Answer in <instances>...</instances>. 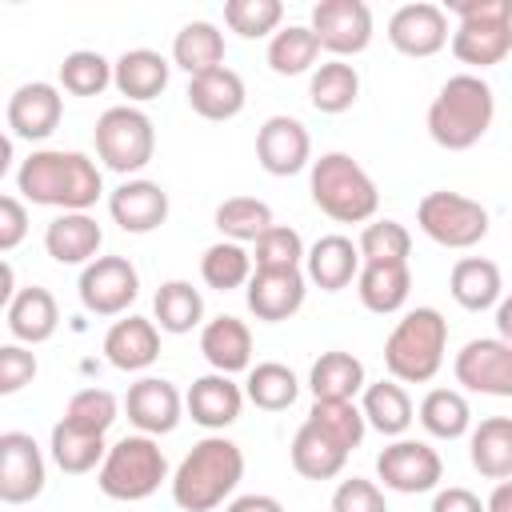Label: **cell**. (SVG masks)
<instances>
[{"label": "cell", "mask_w": 512, "mask_h": 512, "mask_svg": "<svg viewBox=\"0 0 512 512\" xmlns=\"http://www.w3.org/2000/svg\"><path fill=\"white\" fill-rule=\"evenodd\" d=\"M16 192L40 208L88 212L104 196V176L96 160L76 148H40L16 168Z\"/></svg>", "instance_id": "1"}, {"label": "cell", "mask_w": 512, "mask_h": 512, "mask_svg": "<svg viewBox=\"0 0 512 512\" xmlns=\"http://www.w3.org/2000/svg\"><path fill=\"white\" fill-rule=\"evenodd\" d=\"M244 480V452L228 436H204L172 472V500L184 512H212L220 508L236 484Z\"/></svg>", "instance_id": "2"}, {"label": "cell", "mask_w": 512, "mask_h": 512, "mask_svg": "<svg viewBox=\"0 0 512 512\" xmlns=\"http://www.w3.org/2000/svg\"><path fill=\"white\" fill-rule=\"evenodd\" d=\"M492 116H496L492 84L476 72H460L448 76L436 100L428 104V136L448 152H464L480 144V136L492 128Z\"/></svg>", "instance_id": "3"}, {"label": "cell", "mask_w": 512, "mask_h": 512, "mask_svg": "<svg viewBox=\"0 0 512 512\" xmlns=\"http://www.w3.org/2000/svg\"><path fill=\"white\" fill-rule=\"evenodd\" d=\"M308 192L312 204L336 224H368L380 208L376 180L348 152H324L320 160H312Z\"/></svg>", "instance_id": "4"}, {"label": "cell", "mask_w": 512, "mask_h": 512, "mask_svg": "<svg viewBox=\"0 0 512 512\" xmlns=\"http://www.w3.org/2000/svg\"><path fill=\"white\" fill-rule=\"evenodd\" d=\"M448 348V320L436 308H412L384 340V368L400 384H428Z\"/></svg>", "instance_id": "5"}, {"label": "cell", "mask_w": 512, "mask_h": 512, "mask_svg": "<svg viewBox=\"0 0 512 512\" xmlns=\"http://www.w3.org/2000/svg\"><path fill=\"white\" fill-rule=\"evenodd\" d=\"M168 480V460L156 444V436H120L104 464L96 468V484L108 500H124V504H136V500H148L160 484Z\"/></svg>", "instance_id": "6"}, {"label": "cell", "mask_w": 512, "mask_h": 512, "mask_svg": "<svg viewBox=\"0 0 512 512\" xmlns=\"http://www.w3.org/2000/svg\"><path fill=\"white\" fill-rule=\"evenodd\" d=\"M156 152V128L136 104H116L96 120V156L104 168L132 176L140 172Z\"/></svg>", "instance_id": "7"}, {"label": "cell", "mask_w": 512, "mask_h": 512, "mask_svg": "<svg viewBox=\"0 0 512 512\" xmlns=\"http://www.w3.org/2000/svg\"><path fill=\"white\" fill-rule=\"evenodd\" d=\"M416 224L428 240H436L440 248H476L488 236V208L472 196L460 192H428L416 204Z\"/></svg>", "instance_id": "8"}, {"label": "cell", "mask_w": 512, "mask_h": 512, "mask_svg": "<svg viewBox=\"0 0 512 512\" xmlns=\"http://www.w3.org/2000/svg\"><path fill=\"white\" fill-rule=\"evenodd\" d=\"M80 304L92 316H124L132 300L140 296V272L132 268L128 256H96L80 272Z\"/></svg>", "instance_id": "9"}, {"label": "cell", "mask_w": 512, "mask_h": 512, "mask_svg": "<svg viewBox=\"0 0 512 512\" xmlns=\"http://www.w3.org/2000/svg\"><path fill=\"white\" fill-rule=\"evenodd\" d=\"M376 476L384 488L392 492H404V496H416V492H432L444 476V460L432 444L424 440H392L380 456H376Z\"/></svg>", "instance_id": "10"}, {"label": "cell", "mask_w": 512, "mask_h": 512, "mask_svg": "<svg viewBox=\"0 0 512 512\" xmlns=\"http://www.w3.org/2000/svg\"><path fill=\"white\" fill-rule=\"evenodd\" d=\"M308 28L316 32L324 52L344 60L372 44V8L364 0H320L312 8Z\"/></svg>", "instance_id": "11"}, {"label": "cell", "mask_w": 512, "mask_h": 512, "mask_svg": "<svg viewBox=\"0 0 512 512\" xmlns=\"http://www.w3.org/2000/svg\"><path fill=\"white\" fill-rule=\"evenodd\" d=\"M456 384L480 396H512V344L500 336L468 340L452 360Z\"/></svg>", "instance_id": "12"}, {"label": "cell", "mask_w": 512, "mask_h": 512, "mask_svg": "<svg viewBox=\"0 0 512 512\" xmlns=\"http://www.w3.org/2000/svg\"><path fill=\"white\" fill-rule=\"evenodd\" d=\"M304 296H308V276L300 268H256L244 288L248 312L264 324L292 320L304 308Z\"/></svg>", "instance_id": "13"}, {"label": "cell", "mask_w": 512, "mask_h": 512, "mask_svg": "<svg viewBox=\"0 0 512 512\" xmlns=\"http://www.w3.org/2000/svg\"><path fill=\"white\" fill-rule=\"evenodd\" d=\"M388 44L412 60L436 56L448 44V12L440 4H428V0L396 8L388 20Z\"/></svg>", "instance_id": "14"}, {"label": "cell", "mask_w": 512, "mask_h": 512, "mask_svg": "<svg viewBox=\"0 0 512 512\" xmlns=\"http://www.w3.org/2000/svg\"><path fill=\"white\" fill-rule=\"evenodd\" d=\"M256 160L268 176H296L312 168V136L296 116H268L256 132Z\"/></svg>", "instance_id": "15"}, {"label": "cell", "mask_w": 512, "mask_h": 512, "mask_svg": "<svg viewBox=\"0 0 512 512\" xmlns=\"http://www.w3.org/2000/svg\"><path fill=\"white\" fill-rule=\"evenodd\" d=\"M4 116H8V136L12 140H48L60 128L64 96H60L56 84L32 80V84H20L8 96V112Z\"/></svg>", "instance_id": "16"}, {"label": "cell", "mask_w": 512, "mask_h": 512, "mask_svg": "<svg viewBox=\"0 0 512 512\" xmlns=\"http://www.w3.org/2000/svg\"><path fill=\"white\" fill-rule=\"evenodd\" d=\"M44 492V456L28 432L0 436V500L28 504Z\"/></svg>", "instance_id": "17"}, {"label": "cell", "mask_w": 512, "mask_h": 512, "mask_svg": "<svg viewBox=\"0 0 512 512\" xmlns=\"http://www.w3.org/2000/svg\"><path fill=\"white\" fill-rule=\"evenodd\" d=\"M124 412L144 436H168L184 416V396L164 376H140L124 396Z\"/></svg>", "instance_id": "18"}, {"label": "cell", "mask_w": 512, "mask_h": 512, "mask_svg": "<svg viewBox=\"0 0 512 512\" xmlns=\"http://www.w3.org/2000/svg\"><path fill=\"white\" fill-rule=\"evenodd\" d=\"M244 400H248V396H244V388H240L232 376L208 372V376L192 380V388H188V396H184V408H188V416H192L200 428L220 432V428H228V424L240 420Z\"/></svg>", "instance_id": "19"}, {"label": "cell", "mask_w": 512, "mask_h": 512, "mask_svg": "<svg viewBox=\"0 0 512 512\" xmlns=\"http://www.w3.org/2000/svg\"><path fill=\"white\" fill-rule=\"evenodd\" d=\"M108 212L124 232L144 236V232H156L168 220V192L156 180H124L108 196Z\"/></svg>", "instance_id": "20"}, {"label": "cell", "mask_w": 512, "mask_h": 512, "mask_svg": "<svg viewBox=\"0 0 512 512\" xmlns=\"http://www.w3.org/2000/svg\"><path fill=\"white\" fill-rule=\"evenodd\" d=\"M104 356L120 372H144L160 356V328L144 316H124L104 332Z\"/></svg>", "instance_id": "21"}, {"label": "cell", "mask_w": 512, "mask_h": 512, "mask_svg": "<svg viewBox=\"0 0 512 512\" xmlns=\"http://www.w3.org/2000/svg\"><path fill=\"white\" fill-rule=\"evenodd\" d=\"M104 244V228L88 216V212H60L48 228H44V252L56 264H92L96 252Z\"/></svg>", "instance_id": "22"}, {"label": "cell", "mask_w": 512, "mask_h": 512, "mask_svg": "<svg viewBox=\"0 0 512 512\" xmlns=\"http://www.w3.org/2000/svg\"><path fill=\"white\" fill-rule=\"evenodd\" d=\"M364 260H360V248L348 240V236H320L308 256H304V276L324 288V292H340L348 288L356 276H360Z\"/></svg>", "instance_id": "23"}, {"label": "cell", "mask_w": 512, "mask_h": 512, "mask_svg": "<svg viewBox=\"0 0 512 512\" xmlns=\"http://www.w3.org/2000/svg\"><path fill=\"white\" fill-rule=\"evenodd\" d=\"M448 44L460 64L492 68L512 52V20H460Z\"/></svg>", "instance_id": "24"}, {"label": "cell", "mask_w": 512, "mask_h": 512, "mask_svg": "<svg viewBox=\"0 0 512 512\" xmlns=\"http://www.w3.org/2000/svg\"><path fill=\"white\" fill-rule=\"evenodd\" d=\"M8 316V332L20 340V344H44L56 336L60 328V308H56V296L40 284H28L12 296V304L4 308Z\"/></svg>", "instance_id": "25"}, {"label": "cell", "mask_w": 512, "mask_h": 512, "mask_svg": "<svg viewBox=\"0 0 512 512\" xmlns=\"http://www.w3.org/2000/svg\"><path fill=\"white\" fill-rule=\"evenodd\" d=\"M200 352L224 376L248 372L252 368V332L236 316H216V320H208L200 328Z\"/></svg>", "instance_id": "26"}, {"label": "cell", "mask_w": 512, "mask_h": 512, "mask_svg": "<svg viewBox=\"0 0 512 512\" xmlns=\"http://www.w3.org/2000/svg\"><path fill=\"white\" fill-rule=\"evenodd\" d=\"M244 100H248L244 80L232 68H212L188 80V108L204 120H232L244 112Z\"/></svg>", "instance_id": "27"}, {"label": "cell", "mask_w": 512, "mask_h": 512, "mask_svg": "<svg viewBox=\"0 0 512 512\" xmlns=\"http://www.w3.org/2000/svg\"><path fill=\"white\" fill-rule=\"evenodd\" d=\"M168 72H172V64L160 52L128 48L112 68V84H116L120 96H128V104H144V100H156L168 88Z\"/></svg>", "instance_id": "28"}, {"label": "cell", "mask_w": 512, "mask_h": 512, "mask_svg": "<svg viewBox=\"0 0 512 512\" xmlns=\"http://www.w3.org/2000/svg\"><path fill=\"white\" fill-rule=\"evenodd\" d=\"M468 460L484 480H512V416H484L468 436Z\"/></svg>", "instance_id": "29"}, {"label": "cell", "mask_w": 512, "mask_h": 512, "mask_svg": "<svg viewBox=\"0 0 512 512\" xmlns=\"http://www.w3.org/2000/svg\"><path fill=\"white\" fill-rule=\"evenodd\" d=\"M448 292L460 308L468 312H484V308H496L500 304V292H504V280H500V268L484 256H464L452 264V276H448Z\"/></svg>", "instance_id": "30"}, {"label": "cell", "mask_w": 512, "mask_h": 512, "mask_svg": "<svg viewBox=\"0 0 512 512\" xmlns=\"http://www.w3.org/2000/svg\"><path fill=\"white\" fill-rule=\"evenodd\" d=\"M48 452H52V460H56V468H60V472H68V476H84V472H92V468H100V464H104L108 444H104V436H100V432L76 428V424H68V420L60 416V420L52 424Z\"/></svg>", "instance_id": "31"}, {"label": "cell", "mask_w": 512, "mask_h": 512, "mask_svg": "<svg viewBox=\"0 0 512 512\" xmlns=\"http://www.w3.org/2000/svg\"><path fill=\"white\" fill-rule=\"evenodd\" d=\"M356 292L368 312L392 316L404 308V300L412 292V272H408V264H364L356 276Z\"/></svg>", "instance_id": "32"}, {"label": "cell", "mask_w": 512, "mask_h": 512, "mask_svg": "<svg viewBox=\"0 0 512 512\" xmlns=\"http://www.w3.org/2000/svg\"><path fill=\"white\" fill-rule=\"evenodd\" d=\"M288 456H292V468L304 480H332V476L344 472V460H348V452L332 436H324L316 424H308V420L296 428Z\"/></svg>", "instance_id": "33"}, {"label": "cell", "mask_w": 512, "mask_h": 512, "mask_svg": "<svg viewBox=\"0 0 512 512\" xmlns=\"http://www.w3.org/2000/svg\"><path fill=\"white\" fill-rule=\"evenodd\" d=\"M172 64L188 76H204L212 68H224V32L212 20H192L172 40Z\"/></svg>", "instance_id": "34"}, {"label": "cell", "mask_w": 512, "mask_h": 512, "mask_svg": "<svg viewBox=\"0 0 512 512\" xmlns=\"http://www.w3.org/2000/svg\"><path fill=\"white\" fill-rule=\"evenodd\" d=\"M308 388H312L316 400H352L356 392L368 388L364 364L352 352H340V348L320 352V360L308 372Z\"/></svg>", "instance_id": "35"}, {"label": "cell", "mask_w": 512, "mask_h": 512, "mask_svg": "<svg viewBox=\"0 0 512 512\" xmlns=\"http://www.w3.org/2000/svg\"><path fill=\"white\" fill-rule=\"evenodd\" d=\"M360 412L368 420V428H376L380 436H392L400 440L412 424V400L404 392L400 380H376L364 388V400H360Z\"/></svg>", "instance_id": "36"}, {"label": "cell", "mask_w": 512, "mask_h": 512, "mask_svg": "<svg viewBox=\"0 0 512 512\" xmlns=\"http://www.w3.org/2000/svg\"><path fill=\"white\" fill-rule=\"evenodd\" d=\"M360 96V72L348 64V60H324L320 68H312V80H308V100L316 112L324 116H340L356 104Z\"/></svg>", "instance_id": "37"}, {"label": "cell", "mask_w": 512, "mask_h": 512, "mask_svg": "<svg viewBox=\"0 0 512 512\" xmlns=\"http://www.w3.org/2000/svg\"><path fill=\"white\" fill-rule=\"evenodd\" d=\"M152 316H156L160 332L184 336V332L200 328V320H204V296L188 280H164L156 288V296H152Z\"/></svg>", "instance_id": "38"}, {"label": "cell", "mask_w": 512, "mask_h": 512, "mask_svg": "<svg viewBox=\"0 0 512 512\" xmlns=\"http://www.w3.org/2000/svg\"><path fill=\"white\" fill-rule=\"evenodd\" d=\"M252 272H256L252 252H248L244 244H236V240H216V244H208L204 256H200V276H204V284L216 288V292L248 288Z\"/></svg>", "instance_id": "39"}, {"label": "cell", "mask_w": 512, "mask_h": 512, "mask_svg": "<svg viewBox=\"0 0 512 512\" xmlns=\"http://www.w3.org/2000/svg\"><path fill=\"white\" fill-rule=\"evenodd\" d=\"M420 424L436 440H460L464 432H472V408H468L464 392H456V388H432L420 400Z\"/></svg>", "instance_id": "40"}, {"label": "cell", "mask_w": 512, "mask_h": 512, "mask_svg": "<svg viewBox=\"0 0 512 512\" xmlns=\"http://www.w3.org/2000/svg\"><path fill=\"white\" fill-rule=\"evenodd\" d=\"M244 396L264 408V412H284L296 404L300 396V380L288 364H276V360H264L256 368H248V380H244Z\"/></svg>", "instance_id": "41"}, {"label": "cell", "mask_w": 512, "mask_h": 512, "mask_svg": "<svg viewBox=\"0 0 512 512\" xmlns=\"http://www.w3.org/2000/svg\"><path fill=\"white\" fill-rule=\"evenodd\" d=\"M320 56V40L308 24H288L268 40V68L276 76H300L316 64Z\"/></svg>", "instance_id": "42"}, {"label": "cell", "mask_w": 512, "mask_h": 512, "mask_svg": "<svg viewBox=\"0 0 512 512\" xmlns=\"http://www.w3.org/2000/svg\"><path fill=\"white\" fill-rule=\"evenodd\" d=\"M272 208L256 196H232L216 208V228L224 240H236V244H256L268 228H272Z\"/></svg>", "instance_id": "43"}, {"label": "cell", "mask_w": 512, "mask_h": 512, "mask_svg": "<svg viewBox=\"0 0 512 512\" xmlns=\"http://www.w3.org/2000/svg\"><path fill=\"white\" fill-rule=\"evenodd\" d=\"M308 424H316L324 436H332L344 452L360 448V440L368 432V420L352 400H316L308 412Z\"/></svg>", "instance_id": "44"}, {"label": "cell", "mask_w": 512, "mask_h": 512, "mask_svg": "<svg viewBox=\"0 0 512 512\" xmlns=\"http://www.w3.org/2000/svg\"><path fill=\"white\" fill-rule=\"evenodd\" d=\"M112 60H104L92 48H76L60 60V88L72 96H100L112 84Z\"/></svg>", "instance_id": "45"}, {"label": "cell", "mask_w": 512, "mask_h": 512, "mask_svg": "<svg viewBox=\"0 0 512 512\" xmlns=\"http://www.w3.org/2000/svg\"><path fill=\"white\" fill-rule=\"evenodd\" d=\"M356 248H360L364 264H408L412 236L400 220H372V224H364Z\"/></svg>", "instance_id": "46"}, {"label": "cell", "mask_w": 512, "mask_h": 512, "mask_svg": "<svg viewBox=\"0 0 512 512\" xmlns=\"http://www.w3.org/2000/svg\"><path fill=\"white\" fill-rule=\"evenodd\" d=\"M280 20H284V4L280 0H228L224 4V24L244 40L276 36Z\"/></svg>", "instance_id": "47"}, {"label": "cell", "mask_w": 512, "mask_h": 512, "mask_svg": "<svg viewBox=\"0 0 512 512\" xmlns=\"http://www.w3.org/2000/svg\"><path fill=\"white\" fill-rule=\"evenodd\" d=\"M120 416V400L108 392V388H80L68 404H64V420L76 424V428H88V432H108Z\"/></svg>", "instance_id": "48"}, {"label": "cell", "mask_w": 512, "mask_h": 512, "mask_svg": "<svg viewBox=\"0 0 512 512\" xmlns=\"http://www.w3.org/2000/svg\"><path fill=\"white\" fill-rule=\"evenodd\" d=\"M304 256H308V248H304L300 232L288 228V224H272L252 248V264L256 268H300Z\"/></svg>", "instance_id": "49"}, {"label": "cell", "mask_w": 512, "mask_h": 512, "mask_svg": "<svg viewBox=\"0 0 512 512\" xmlns=\"http://www.w3.org/2000/svg\"><path fill=\"white\" fill-rule=\"evenodd\" d=\"M332 512H388V500L384 492L372 484V480H340L336 492H332Z\"/></svg>", "instance_id": "50"}, {"label": "cell", "mask_w": 512, "mask_h": 512, "mask_svg": "<svg viewBox=\"0 0 512 512\" xmlns=\"http://www.w3.org/2000/svg\"><path fill=\"white\" fill-rule=\"evenodd\" d=\"M32 376H36V356L24 344H4L0 348V392L12 396L24 384H32Z\"/></svg>", "instance_id": "51"}, {"label": "cell", "mask_w": 512, "mask_h": 512, "mask_svg": "<svg viewBox=\"0 0 512 512\" xmlns=\"http://www.w3.org/2000/svg\"><path fill=\"white\" fill-rule=\"evenodd\" d=\"M28 236V208L16 196H0V248L12 252Z\"/></svg>", "instance_id": "52"}, {"label": "cell", "mask_w": 512, "mask_h": 512, "mask_svg": "<svg viewBox=\"0 0 512 512\" xmlns=\"http://www.w3.org/2000/svg\"><path fill=\"white\" fill-rule=\"evenodd\" d=\"M444 12L460 20H512V0H448Z\"/></svg>", "instance_id": "53"}, {"label": "cell", "mask_w": 512, "mask_h": 512, "mask_svg": "<svg viewBox=\"0 0 512 512\" xmlns=\"http://www.w3.org/2000/svg\"><path fill=\"white\" fill-rule=\"evenodd\" d=\"M432 512H488L484 500L468 488H440L432 496Z\"/></svg>", "instance_id": "54"}, {"label": "cell", "mask_w": 512, "mask_h": 512, "mask_svg": "<svg viewBox=\"0 0 512 512\" xmlns=\"http://www.w3.org/2000/svg\"><path fill=\"white\" fill-rule=\"evenodd\" d=\"M224 512H284V504L268 492H248V496H236L232 504H224Z\"/></svg>", "instance_id": "55"}, {"label": "cell", "mask_w": 512, "mask_h": 512, "mask_svg": "<svg viewBox=\"0 0 512 512\" xmlns=\"http://www.w3.org/2000/svg\"><path fill=\"white\" fill-rule=\"evenodd\" d=\"M496 336L504 344H512V296H500V304H496Z\"/></svg>", "instance_id": "56"}, {"label": "cell", "mask_w": 512, "mask_h": 512, "mask_svg": "<svg viewBox=\"0 0 512 512\" xmlns=\"http://www.w3.org/2000/svg\"><path fill=\"white\" fill-rule=\"evenodd\" d=\"M484 508H488V512H512V480H500V484L492 488V496L484 500Z\"/></svg>", "instance_id": "57"}]
</instances>
